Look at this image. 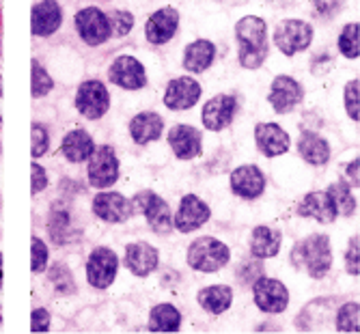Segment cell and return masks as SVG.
Segmentation results:
<instances>
[{"mask_svg":"<svg viewBox=\"0 0 360 334\" xmlns=\"http://www.w3.org/2000/svg\"><path fill=\"white\" fill-rule=\"evenodd\" d=\"M236 37L240 44V63L246 70H259L266 60L268 46V28L266 22L257 15H246L236 24Z\"/></svg>","mask_w":360,"mask_h":334,"instance_id":"6da1fadb","label":"cell"},{"mask_svg":"<svg viewBox=\"0 0 360 334\" xmlns=\"http://www.w3.org/2000/svg\"><path fill=\"white\" fill-rule=\"evenodd\" d=\"M293 265L298 270H304L311 278H321L326 272L330 270L333 255H330V244L326 236H311L302 242L296 244L291 252Z\"/></svg>","mask_w":360,"mask_h":334,"instance_id":"7a4b0ae2","label":"cell"},{"mask_svg":"<svg viewBox=\"0 0 360 334\" xmlns=\"http://www.w3.org/2000/svg\"><path fill=\"white\" fill-rule=\"evenodd\" d=\"M229 257H231L229 248L214 238L194 240L188 248V263L196 272H218L229 263Z\"/></svg>","mask_w":360,"mask_h":334,"instance_id":"3957f363","label":"cell"},{"mask_svg":"<svg viewBox=\"0 0 360 334\" xmlns=\"http://www.w3.org/2000/svg\"><path fill=\"white\" fill-rule=\"evenodd\" d=\"M132 214H143L149 222V226L155 233H169L173 229V220H171V210L167 205V200L158 196L155 192L143 190L134 196L132 200Z\"/></svg>","mask_w":360,"mask_h":334,"instance_id":"277c9868","label":"cell"},{"mask_svg":"<svg viewBox=\"0 0 360 334\" xmlns=\"http://www.w3.org/2000/svg\"><path fill=\"white\" fill-rule=\"evenodd\" d=\"M313 41V28L302 20H285L274 30V44L287 56L307 50Z\"/></svg>","mask_w":360,"mask_h":334,"instance_id":"5b68a950","label":"cell"},{"mask_svg":"<svg viewBox=\"0 0 360 334\" xmlns=\"http://www.w3.org/2000/svg\"><path fill=\"white\" fill-rule=\"evenodd\" d=\"M119 179V160L112 147L93 149L89 162V181L93 188H108Z\"/></svg>","mask_w":360,"mask_h":334,"instance_id":"8992f818","label":"cell"},{"mask_svg":"<svg viewBox=\"0 0 360 334\" xmlns=\"http://www.w3.org/2000/svg\"><path fill=\"white\" fill-rule=\"evenodd\" d=\"M119 270V259L110 248H95L86 263V278L95 289H106L112 285Z\"/></svg>","mask_w":360,"mask_h":334,"instance_id":"52a82bcc","label":"cell"},{"mask_svg":"<svg viewBox=\"0 0 360 334\" xmlns=\"http://www.w3.org/2000/svg\"><path fill=\"white\" fill-rule=\"evenodd\" d=\"M76 28L80 32V37L89 44V46H100L104 41L110 39V24H108V15L95 7H86L82 11L76 13Z\"/></svg>","mask_w":360,"mask_h":334,"instance_id":"ba28073f","label":"cell"},{"mask_svg":"<svg viewBox=\"0 0 360 334\" xmlns=\"http://www.w3.org/2000/svg\"><path fill=\"white\" fill-rule=\"evenodd\" d=\"M108 106H110V95L102 82L89 80L80 84L76 93V108L80 110V115H84L86 119H100L106 115Z\"/></svg>","mask_w":360,"mask_h":334,"instance_id":"9c48e42d","label":"cell"},{"mask_svg":"<svg viewBox=\"0 0 360 334\" xmlns=\"http://www.w3.org/2000/svg\"><path fill=\"white\" fill-rule=\"evenodd\" d=\"M255 302L266 313H281L289 304V291L281 281L274 278H259L255 283Z\"/></svg>","mask_w":360,"mask_h":334,"instance_id":"30bf717a","label":"cell"},{"mask_svg":"<svg viewBox=\"0 0 360 334\" xmlns=\"http://www.w3.org/2000/svg\"><path fill=\"white\" fill-rule=\"evenodd\" d=\"M268 99L278 115H287L304 99V89L300 86V82H296L289 76H278L272 82Z\"/></svg>","mask_w":360,"mask_h":334,"instance_id":"8fae6325","label":"cell"},{"mask_svg":"<svg viewBox=\"0 0 360 334\" xmlns=\"http://www.w3.org/2000/svg\"><path fill=\"white\" fill-rule=\"evenodd\" d=\"M110 80L121 89L139 91L147 84V74L134 56H119L110 67Z\"/></svg>","mask_w":360,"mask_h":334,"instance_id":"7c38bea8","label":"cell"},{"mask_svg":"<svg viewBox=\"0 0 360 334\" xmlns=\"http://www.w3.org/2000/svg\"><path fill=\"white\" fill-rule=\"evenodd\" d=\"M210 220V207L203 203L199 196L186 194L179 203L177 216H175V229L181 233H192L199 226H203Z\"/></svg>","mask_w":360,"mask_h":334,"instance_id":"4fadbf2b","label":"cell"},{"mask_svg":"<svg viewBox=\"0 0 360 334\" xmlns=\"http://www.w3.org/2000/svg\"><path fill=\"white\" fill-rule=\"evenodd\" d=\"M238 110V102L231 95H216L203 106V125L212 131H220L231 125Z\"/></svg>","mask_w":360,"mask_h":334,"instance_id":"5bb4252c","label":"cell"},{"mask_svg":"<svg viewBox=\"0 0 360 334\" xmlns=\"http://www.w3.org/2000/svg\"><path fill=\"white\" fill-rule=\"evenodd\" d=\"M201 97V84L194 78H175L169 82L165 93V104L171 110H188Z\"/></svg>","mask_w":360,"mask_h":334,"instance_id":"9a60e30c","label":"cell"},{"mask_svg":"<svg viewBox=\"0 0 360 334\" xmlns=\"http://www.w3.org/2000/svg\"><path fill=\"white\" fill-rule=\"evenodd\" d=\"M93 212L106 222H125L132 216V203L117 192H102L93 198Z\"/></svg>","mask_w":360,"mask_h":334,"instance_id":"2e32d148","label":"cell"},{"mask_svg":"<svg viewBox=\"0 0 360 334\" xmlns=\"http://www.w3.org/2000/svg\"><path fill=\"white\" fill-rule=\"evenodd\" d=\"M63 22V11L56 0H41L39 5L32 7L30 15V30L35 37H48L58 30Z\"/></svg>","mask_w":360,"mask_h":334,"instance_id":"e0dca14e","label":"cell"},{"mask_svg":"<svg viewBox=\"0 0 360 334\" xmlns=\"http://www.w3.org/2000/svg\"><path fill=\"white\" fill-rule=\"evenodd\" d=\"M177 26H179V13L175 9L167 7V9L155 11L147 20V24H145V35H147V39L151 44L162 46V44H167V41L173 39Z\"/></svg>","mask_w":360,"mask_h":334,"instance_id":"ac0fdd59","label":"cell"},{"mask_svg":"<svg viewBox=\"0 0 360 334\" xmlns=\"http://www.w3.org/2000/svg\"><path fill=\"white\" fill-rule=\"evenodd\" d=\"M231 188L242 198H257V196H261V192H264V188H266V177L257 169V166L246 164V166H240V169L233 171Z\"/></svg>","mask_w":360,"mask_h":334,"instance_id":"d6986e66","label":"cell"},{"mask_svg":"<svg viewBox=\"0 0 360 334\" xmlns=\"http://www.w3.org/2000/svg\"><path fill=\"white\" fill-rule=\"evenodd\" d=\"M255 141L266 155H283L289 149L287 131L276 123H259L255 127Z\"/></svg>","mask_w":360,"mask_h":334,"instance_id":"ffe728a7","label":"cell"},{"mask_svg":"<svg viewBox=\"0 0 360 334\" xmlns=\"http://www.w3.org/2000/svg\"><path fill=\"white\" fill-rule=\"evenodd\" d=\"M169 143L177 158L192 160L201 153V131L190 125H175L169 131Z\"/></svg>","mask_w":360,"mask_h":334,"instance_id":"44dd1931","label":"cell"},{"mask_svg":"<svg viewBox=\"0 0 360 334\" xmlns=\"http://www.w3.org/2000/svg\"><path fill=\"white\" fill-rule=\"evenodd\" d=\"M298 214L304 218H315L319 222L330 224L337 218V210L328 192H311L304 196V200L298 207Z\"/></svg>","mask_w":360,"mask_h":334,"instance_id":"7402d4cb","label":"cell"},{"mask_svg":"<svg viewBox=\"0 0 360 334\" xmlns=\"http://www.w3.org/2000/svg\"><path fill=\"white\" fill-rule=\"evenodd\" d=\"M125 263L134 276H149L158 267V250L143 242L129 244L125 248Z\"/></svg>","mask_w":360,"mask_h":334,"instance_id":"603a6c76","label":"cell"},{"mask_svg":"<svg viewBox=\"0 0 360 334\" xmlns=\"http://www.w3.org/2000/svg\"><path fill=\"white\" fill-rule=\"evenodd\" d=\"M214 56H216V48L212 41L207 39H199L194 41L186 48L184 52V67L192 74H201L205 72L207 67L214 63Z\"/></svg>","mask_w":360,"mask_h":334,"instance_id":"cb8c5ba5","label":"cell"},{"mask_svg":"<svg viewBox=\"0 0 360 334\" xmlns=\"http://www.w3.org/2000/svg\"><path fill=\"white\" fill-rule=\"evenodd\" d=\"M162 129H165V123H162L160 115L155 113H141L132 119L129 123V134L139 145H147L155 139H160Z\"/></svg>","mask_w":360,"mask_h":334,"instance_id":"d4e9b609","label":"cell"},{"mask_svg":"<svg viewBox=\"0 0 360 334\" xmlns=\"http://www.w3.org/2000/svg\"><path fill=\"white\" fill-rule=\"evenodd\" d=\"M93 149H95V143H93V139L89 136L84 129L70 131L68 136L63 139V143H60V153L68 158L70 162H84V160H89Z\"/></svg>","mask_w":360,"mask_h":334,"instance_id":"484cf974","label":"cell"},{"mask_svg":"<svg viewBox=\"0 0 360 334\" xmlns=\"http://www.w3.org/2000/svg\"><path fill=\"white\" fill-rule=\"evenodd\" d=\"M250 250L259 259L278 255V250H281V233L270 229V226H257L252 231V238H250Z\"/></svg>","mask_w":360,"mask_h":334,"instance_id":"4316f807","label":"cell"},{"mask_svg":"<svg viewBox=\"0 0 360 334\" xmlns=\"http://www.w3.org/2000/svg\"><path fill=\"white\" fill-rule=\"evenodd\" d=\"M298 151L313 166H321V164L328 162V158H330L328 143H326L321 136H317V134H313V131H304L302 134V139L298 143Z\"/></svg>","mask_w":360,"mask_h":334,"instance_id":"83f0119b","label":"cell"},{"mask_svg":"<svg viewBox=\"0 0 360 334\" xmlns=\"http://www.w3.org/2000/svg\"><path fill=\"white\" fill-rule=\"evenodd\" d=\"M231 302H233V291H231V287H224V285H214L199 293V304L207 313H214V315L224 313L229 307H231Z\"/></svg>","mask_w":360,"mask_h":334,"instance_id":"f1b7e54d","label":"cell"},{"mask_svg":"<svg viewBox=\"0 0 360 334\" xmlns=\"http://www.w3.org/2000/svg\"><path fill=\"white\" fill-rule=\"evenodd\" d=\"M181 326V313L171 304H160L151 311L149 330L153 332H177Z\"/></svg>","mask_w":360,"mask_h":334,"instance_id":"f546056e","label":"cell"},{"mask_svg":"<svg viewBox=\"0 0 360 334\" xmlns=\"http://www.w3.org/2000/svg\"><path fill=\"white\" fill-rule=\"evenodd\" d=\"M328 194H330V198H333L337 214H341V216H352V214L356 212V198H354V194H352V190H349L347 184H343V181L333 184L330 190H328Z\"/></svg>","mask_w":360,"mask_h":334,"instance_id":"4dcf8cb0","label":"cell"},{"mask_svg":"<svg viewBox=\"0 0 360 334\" xmlns=\"http://www.w3.org/2000/svg\"><path fill=\"white\" fill-rule=\"evenodd\" d=\"M68 231H70V214L60 210V205H56L50 218V233L56 240V244H68Z\"/></svg>","mask_w":360,"mask_h":334,"instance_id":"1f68e13d","label":"cell"},{"mask_svg":"<svg viewBox=\"0 0 360 334\" xmlns=\"http://www.w3.org/2000/svg\"><path fill=\"white\" fill-rule=\"evenodd\" d=\"M358 22L356 24H347L339 37V50L343 52V56L347 58H358L360 54V44H358Z\"/></svg>","mask_w":360,"mask_h":334,"instance_id":"d6a6232c","label":"cell"},{"mask_svg":"<svg viewBox=\"0 0 360 334\" xmlns=\"http://www.w3.org/2000/svg\"><path fill=\"white\" fill-rule=\"evenodd\" d=\"M30 67H32V70H30V74H32V95H35V97H44V95H48L50 91H52V78L48 76V72L44 70V67L37 63V60H32L30 63Z\"/></svg>","mask_w":360,"mask_h":334,"instance_id":"836d02e7","label":"cell"},{"mask_svg":"<svg viewBox=\"0 0 360 334\" xmlns=\"http://www.w3.org/2000/svg\"><path fill=\"white\" fill-rule=\"evenodd\" d=\"M358 302H349L345 304L339 315H337V330L339 332H358L360 323H358Z\"/></svg>","mask_w":360,"mask_h":334,"instance_id":"e575fe53","label":"cell"},{"mask_svg":"<svg viewBox=\"0 0 360 334\" xmlns=\"http://www.w3.org/2000/svg\"><path fill=\"white\" fill-rule=\"evenodd\" d=\"M50 281L54 285V289L58 293H74L76 291V285H74V278L70 274L68 267H63V265H56L50 270Z\"/></svg>","mask_w":360,"mask_h":334,"instance_id":"d590c367","label":"cell"},{"mask_svg":"<svg viewBox=\"0 0 360 334\" xmlns=\"http://www.w3.org/2000/svg\"><path fill=\"white\" fill-rule=\"evenodd\" d=\"M108 24H110V32L115 37H125L134 26V15L127 11H115L108 15Z\"/></svg>","mask_w":360,"mask_h":334,"instance_id":"8d00e7d4","label":"cell"},{"mask_svg":"<svg viewBox=\"0 0 360 334\" xmlns=\"http://www.w3.org/2000/svg\"><path fill=\"white\" fill-rule=\"evenodd\" d=\"M30 134H32V145H30V153L32 158H41L48 147H50V139H48V129L39 123H32L30 127Z\"/></svg>","mask_w":360,"mask_h":334,"instance_id":"74e56055","label":"cell"},{"mask_svg":"<svg viewBox=\"0 0 360 334\" xmlns=\"http://www.w3.org/2000/svg\"><path fill=\"white\" fill-rule=\"evenodd\" d=\"M30 252H32V261H30L32 272H44L46 263H48V248H46V244L39 238H32Z\"/></svg>","mask_w":360,"mask_h":334,"instance_id":"f35d334b","label":"cell"},{"mask_svg":"<svg viewBox=\"0 0 360 334\" xmlns=\"http://www.w3.org/2000/svg\"><path fill=\"white\" fill-rule=\"evenodd\" d=\"M358 102H360V97H358V80H352L345 86V108H347V115H349L352 121L360 119Z\"/></svg>","mask_w":360,"mask_h":334,"instance_id":"ab89813d","label":"cell"},{"mask_svg":"<svg viewBox=\"0 0 360 334\" xmlns=\"http://www.w3.org/2000/svg\"><path fill=\"white\" fill-rule=\"evenodd\" d=\"M313 7L315 13L321 18H333L341 7H343V0H313Z\"/></svg>","mask_w":360,"mask_h":334,"instance_id":"60d3db41","label":"cell"},{"mask_svg":"<svg viewBox=\"0 0 360 334\" xmlns=\"http://www.w3.org/2000/svg\"><path fill=\"white\" fill-rule=\"evenodd\" d=\"M30 188H32V194H39L41 190H46L48 186V175H46V169H41L39 164H32L30 166Z\"/></svg>","mask_w":360,"mask_h":334,"instance_id":"b9f144b4","label":"cell"},{"mask_svg":"<svg viewBox=\"0 0 360 334\" xmlns=\"http://www.w3.org/2000/svg\"><path fill=\"white\" fill-rule=\"evenodd\" d=\"M50 328V313L44 309H35L30 313V330L32 332H48Z\"/></svg>","mask_w":360,"mask_h":334,"instance_id":"7bdbcfd3","label":"cell"},{"mask_svg":"<svg viewBox=\"0 0 360 334\" xmlns=\"http://www.w3.org/2000/svg\"><path fill=\"white\" fill-rule=\"evenodd\" d=\"M345 263H347V272L352 276H358V272H360V265H358V238L349 240V250H347Z\"/></svg>","mask_w":360,"mask_h":334,"instance_id":"ee69618b","label":"cell"},{"mask_svg":"<svg viewBox=\"0 0 360 334\" xmlns=\"http://www.w3.org/2000/svg\"><path fill=\"white\" fill-rule=\"evenodd\" d=\"M347 175H349L352 184H356V186H358V158L347 166Z\"/></svg>","mask_w":360,"mask_h":334,"instance_id":"f6af8a7d","label":"cell"},{"mask_svg":"<svg viewBox=\"0 0 360 334\" xmlns=\"http://www.w3.org/2000/svg\"><path fill=\"white\" fill-rule=\"evenodd\" d=\"M0 102H3V78H0ZM0 121H3V106H0Z\"/></svg>","mask_w":360,"mask_h":334,"instance_id":"bcb514c9","label":"cell"},{"mask_svg":"<svg viewBox=\"0 0 360 334\" xmlns=\"http://www.w3.org/2000/svg\"><path fill=\"white\" fill-rule=\"evenodd\" d=\"M0 278H3V255H0Z\"/></svg>","mask_w":360,"mask_h":334,"instance_id":"7dc6e473","label":"cell"},{"mask_svg":"<svg viewBox=\"0 0 360 334\" xmlns=\"http://www.w3.org/2000/svg\"><path fill=\"white\" fill-rule=\"evenodd\" d=\"M0 297H3V289H0ZM0 319H3V315H0Z\"/></svg>","mask_w":360,"mask_h":334,"instance_id":"c3c4849f","label":"cell"}]
</instances>
